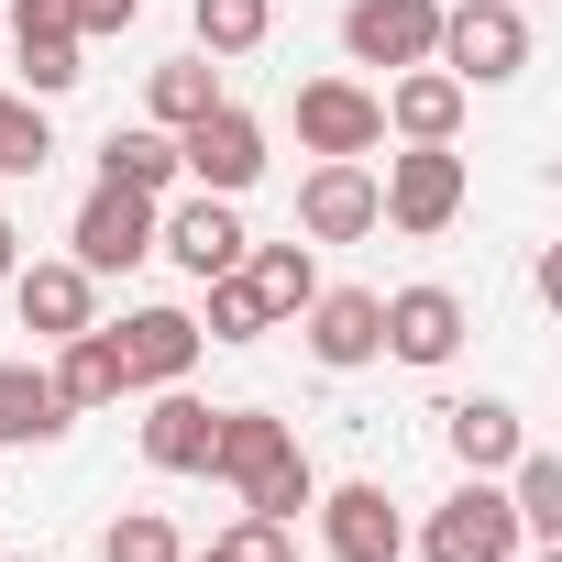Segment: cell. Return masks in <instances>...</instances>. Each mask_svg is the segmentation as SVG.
<instances>
[{"label":"cell","mask_w":562,"mask_h":562,"mask_svg":"<svg viewBox=\"0 0 562 562\" xmlns=\"http://www.w3.org/2000/svg\"><path fill=\"white\" fill-rule=\"evenodd\" d=\"M210 474H221L254 518H288V529H299V507L321 496V474H310L299 430L276 419V408H221V430H210Z\"/></svg>","instance_id":"obj_1"},{"label":"cell","mask_w":562,"mask_h":562,"mask_svg":"<svg viewBox=\"0 0 562 562\" xmlns=\"http://www.w3.org/2000/svg\"><path fill=\"white\" fill-rule=\"evenodd\" d=\"M463 155L452 144H408V155H386V177H375V221H397L408 243H430V232H452L463 221Z\"/></svg>","instance_id":"obj_2"},{"label":"cell","mask_w":562,"mask_h":562,"mask_svg":"<svg viewBox=\"0 0 562 562\" xmlns=\"http://www.w3.org/2000/svg\"><path fill=\"white\" fill-rule=\"evenodd\" d=\"M430 67H452L463 89L518 78V67H529V12H518V0H452V12H441V45H430Z\"/></svg>","instance_id":"obj_3"},{"label":"cell","mask_w":562,"mask_h":562,"mask_svg":"<svg viewBox=\"0 0 562 562\" xmlns=\"http://www.w3.org/2000/svg\"><path fill=\"white\" fill-rule=\"evenodd\" d=\"M419 551H430V562H518V507H507V485L463 474V485L430 507Z\"/></svg>","instance_id":"obj_4"},{"label":"cell","mask_w":562,"mask_h":562,"mask_svg":"<svg viewBox=\"0 0 562 562\" xmlns=\"http://www.w3.org/2000/svg\"><path fill=\"white\" fill-rule=\"evenodd\" d=\"M177 177H199L210 199H243V188L265 177V122L232 111V100H210V111L177 133Z\"/></svg>","instance_id":"obj_5"},{"label":"cell","mask_w":562,"mask_h":562,"mask_svg":"<svg viewBox=\"0 0 562 562\" xmlns=\"http://www.w3.org/2000/svg\"><path fill=\"white\" fill-rule=\"evenodd\" d=\"M67 243H78V265L89 276H133L144 254H155V199H133V188H89L78 199V221H67Z\"/></svg>","instance_id":"obj_6"},{"label":"cell","mask_w":562,"mask_h":562,"mask_svg":"<svg viewBox=\"0 0 562 562\" xmlns=\"http://www.w3.org/2000/svg\"><path fill=\"white\" fill-rule=\"evenodd\" d=\"M441 0H342V56L353 67H430Z\"/></svg>","instance_id":"obj_7"},{"label":"cell","mask_w":562,"mask_h":562,"mask_svg":"<svg viewBox=\"0 0 562 562\" xmlns=\"http://www.w3.org/2000/svg\"><path fill=\"white\" fill-rule=\"evenodd\" d=\"M299 232H310V243H364V232H386V221H375V166H364V155H321V166L299 177Z\"/></svg>","instance_id":"obj_8"},{"label":"cell","mask_w":562,"mask_h":562,"mask_svg":"<svg viewBox=\"0 0 562 562\" xmlns=\"http://www.w3.org/2000/svg\"><path fill=\"white\" fill-rule=\"evenodd\" d=\"M243 243H254V232H243V210H232V199H210V188H199V199H177V210H155V254H177V276H232V265H243Z\"/></svg>","instance_id":"obj_9"},{"label":"cell","mask_w":562,"mask_h":562,"mask_svg":"<svg viewBox=\"0 0 562 562\" xmlns=\"http://www.w3.org/2000/svg\"><path fill=\"white\" fill-rule=\"evenodd\" d=\"M299 321H310V364H331V375H364L386 353V299L375 288H321Z\"/></svg>","instance_id":"obj_10"},{"label":"cell","mask_w":562,"mask_h":562,"mask_svg":"<svg viewBox=\"0 0 562 562\" xmlns=\"http://www.w3.org/2000/svg\"><path fill=\"white\" fill-rule=\"evenodd\" d=\"M12 310H23L34 342H67V331L100 321V276H89L78 254H56V265H12Z\"/></svg>","instance_id":"obj_11"},{"label":"cell","mask_w":562,"mask_h":562,"mask_svg":"<svg viewBox=\"0 0 562 562\" xmlns=\"http://www.w3.org/2000/svg\"><path fill=\"white\" fill-rule=\"evenodd\" d=\"M299 144H310V155H375V144H386L375 89H364V78H310V89H299Z\"/></svg>","instance_id":"obj_12"},{"label":"cell","mask_w":562,"mask_h":562,"mask_svg":"<svg viewBox=\"0 0 562 562\" xmlns=\"http://www.w3.org/2000/svg\"><path fill=\"white\" fill-rule=\"evenodd\" d=\"M310 507H321L331 562H397V551H408V518H397L386 485H331V496H310Z\"/></svg>","instance_id":"obj_13"},{"label":"cell","mask_w":562,"mask_h":562,"mask_svg":"<svg viewBox=\"0 0 562 562\" xmlns=\"http://www.w3.org/2000/svg\"><path fill=\"white\" fill-rule=\"evenodd\" d=\"M463 100H474V89H463L452 67H397V78L375 89V111H386L397 144H452V133H463Z\"/></svg>","instance_id":"obj_14"},{"label":"cell","mask_w":562,"mask_h":562,"mask_svg":"<svg viewBox=\"0 0 562 562\" xmlns=\"http://www.w3.org/2000/svg\"><path fill=\"white\" fill-rule=\"evenodd\" d=\"M463 331H474V310H463L452 288H397V299H386V353H397V364H419V375H430V364H452V353H463Z\"/></svg>","instance_id":"obj_15"},{"label":"cell","mask_w":562,"mask_h":562,"mask_svg":"<svg viewBox=\"0 0 562 562\" xmlns=\"http://www.w3.org/2000/svg\"><path fill=\"white\" fill-rule=\"evenodd\" d=\"M111 353H122V386H133V397H144V386H188L199 321H188V310H133V321L111 331Z\"/></svg>","instance_id":"obj_16"},{"label":"cell","mask_w":562,"mask_h":562,"mask_svg":"<svg viewBox=\"0 0 562 562\" xmlns=\"http://www.w3.org/2000/svg\"><path fill=\"white\" fill-rule=\"evenodd\" d=\"M144 397H155V408H144V430H133V441H144V463H155V474H210V430H221V408H210V397H188V386H144Z\"/></svg>","instance_id":"obj_17"},{"label":"cell","mask_w":562,"mask_h":562,"mask_svg":"<svg viewBox=\"0 0 562 562\" xmlns=\"http://www.w3.org/2000/svg\"><path fill=\"white\" fill-rule=\"evenodd\" d=\"M45 375H56L67 419H89V408H122V397H133V386H122V353H111V331H100V321H89V331H67Z\"/></svg>","instance_id":"obj_18"},{"label":"cell","mask_w":562,"mask_h":562,"mask_svg":"<svg viewBox=\"0 0 562 562\" xmlns=\"http://www.w3.org/2000/svg\"><path fill=\"white\" fill-rule=\"evenodd\" d=\"M67 430H78V419H67V397H56L45 364H0V441L34 452V441H67Z\"/></svg>","instance_id":"obj_19"},{"label":"cell","mask_w":562,"mask_h":562,"mask_svg":"<svg viewBox=\"0 0 562 562\" xmlns=\"http://www.w3.org/2000/svg\"><path fill=\"white\" fill-rule=\"evenodd\" d=\"M441 430H452V463H463V474H507L518 441H529L507 397H463V408H441Z\"/></svg>","instance_id":"obj_20"},{"label":"cell","mask_w":562,"mask_h":562,"mask_svg":"<svg viewBox=\"0 0 562 562\" xmlns=\"http://www.w3.org/2000/svg\"><path fill=\"white\" fill-rule=\"evenodd\" d=\"M243 288L265 299V321H299L321 299V265H310V243H243Z\"/></svg>","instance_id":"obj_21"},{"label":"cell","mask_w":562,"mask_h":562,"mask_svg":"<svg viewBox=\"0 0 562 562\" xmlns=\"http://www.w3.org/2000/svg\"><path fill=\"white\" fill-rule=\"evenodd\" d=\"M12 56H23V100H67L89 67H78V34L45 23V12H12Z\"/></svg>","instance_id":"obj_22"},{"label":"cell","mask_w":562,"mask_h":562,"mask_svg":"<svg viewBox=\"0 0 562 562\" xmlns=\"http://www.w3.org/2000/svg\"><path fill=\"white\" fill-rule=\"evenodd\" d=\"M100 177H111V188H133V199H166V188H177V133L122 122V133L100 144Z\"/></svg>","instance_id":"obj_23"},{"label":"cell","mask_w":562,"mask_h":562,"mask_svg":"<svg viewBox=\"0 0 562 562\" xmlns=\"http://www.w3.org/2000/svg\"><path fill=\"white\" fill-rule=\"evenodd\" d=\"M210 100H221V67H210V56H177V67L144 78V122H155V133H188Z\"/></svg>","instance_id":"obj_24"},{"label":"cell","mask_w":562,"mask_h":562,"mask_svg":"<svg viewBox=\"0 0 562 562\" xmlns=\"http://www.w3.org/2000/svg\"><path fill=\"white\" fill-rule=\"evenodd\" d=\"M507 507H518V540H562V452H529V441H518Z\"/></svg>","instance_id":"obj_25"},{"label":"cell","mask_w":562,"mask_h":562,"mask_svg":"<svg viewBox=\"0 0 562 562\" xmlns=\"http://www.w3.org/2000/svg\"><path fill=\"white\" fill-rule=\"evenodd\" d=\"M188 34H199V56H254L276 34V0H188Z\"/></svg>","instance_id":"obj_26"},{"label":"cell","mask_w":562,"mask_h":562,"mask_svg":"<svg viewBox=\"0 0 562 562\" xmlns=\"http://www.w3.org/2000/svg\"><path fill=\"white\" fill-rule=\"evenodd\" d=\"M45 155H56V122H45V100L0 89V177H45Z\"/></svg>","instance_id":"obj_27"},{"label":"cell","mask_w":562,"mask_h":562,"mask_svg":"<svg viewBox=\"0 0 562 562\" xmlns=\"http://www.w3.org/2000/svg\"><path fill=\"white\" fill-rule=\"evenodd\" d=\"M199 288H210V321H199V342H265L276 321H265V299L243 288V265L232 276H199Z\"/></svg>","instance_id":"obj_28"},{"label":"cell","mask_w":562,"mask_h":562,"mask_svg":"<svg viewBox=\"0 0 562 562\" xmlns=\"http://www.w3.org/2000/svg\"><path fill=\"white\" fill-rule=\"evenodd\" d=\"M188 540H177V518L166 507H122L111 529H100V562H177Z\"/></svg>","instance_id":"obj_29"},{"label":"cell","mask_w":562,"mask_h":562,"mask_svg":"<svg viewBox=\"0 0 562 562\" xmlns=\"http://www.w3.org/2000/svg\"><path fill=\"white\" fill-rule=\"evenodd\" d=\"M210 562H299V529H288V518H254V507H243V518L210 540Z\"/></svg>","instance_id":"obj_30"},{"label":"cell","mask_w":562,"mask_h":562,"mask_svg":"<svg viewBox=\"0 0 562 562\" xmlns=\"http://www.w3.org/2000/svg\"><path fill=\"white\" fill-rule=\"evenodd\" d=\"M56 12H67V34L89 45V34H133V23H144V0H56Z\"/></svg>","instance_id":"obj_31"},{"label":"cell","mask_w":562,"mask_h":562,"mask_svg":"<svg viewBox=\"0 0 562 562\" xmlns=\"http://www.w3.org/2000/svg\"><path fill=\"white\" fill-rule=\"evenodd\" d=\"M12 265H23V232H12V221H0V288H12Z\"/></svg>","instance_id":"obj_32"},{"label":"cell","mask_w":562,"mask_h":562,"mask_svg":"<svg viewBox=\"0 0 562 562\" xmlns=\"http://www.w3.org/2000/svg\"><path fill=\"white\" fill-rule=\"evenodd\" d=\"M529 562H562V540H540V551H529Z\"/></svg>","instance_id":"obj_33"},{"label":"cell","mask_w":562,"mask_h":562,"mask_svg":"<svg viewBox=\"0 0 562 562\" xmlns=\"http://www.w3.org/2000/svg\"><path fill=\"white\" fill-rule=\"evenodd\" d=\"M0 562H45V551H0Z\"/></svg>","instance_id":"obj_34"},{"label":"cell","mask_w":562,"mask_h":562,"mask_svg":"<svg viewBox=\"0 0 562 562\" xmlns=\"http://www.w3.org/2000/svg\"><path fill=\"white\" fill-rule=\"evenodd\" d=\"M177 562H210V551H177Z\"/></svg>","instance_id":"obj_35"},{"label":"cell","mask_w":562,"mask_h":562,"mask_svg":"<svg viewBox=\"0 0 562 562\" xmlns=\"http://www.w3.org/2000/svg\"><path fill=\"white\" fill-rule=\"evenodd\" d=\"M518 12H529V0H518Z\"/></svg>","instance_id":"obj_36"}]
</instances>
